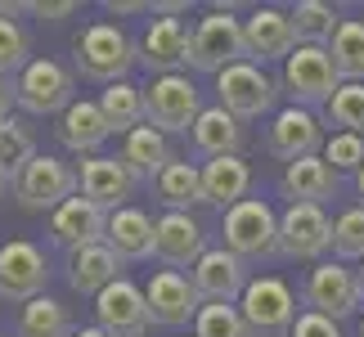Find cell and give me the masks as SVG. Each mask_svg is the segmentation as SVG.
<instances>
[{"mask_svg":"<svg viewBox=\"0 0 364 337\" xmlns=\"http://www.w3.org/2000/svg\"><path fill=\"white\" fill-rule=\"evenodd\" d=\"M234 63H252L243 18H234V9H207L189 32V68L220 77Z\"/></svg>","mask_w":364,"mask_h":337,"instance_id":"1","label":"cell"},{"mask_svg":"<svg viewBox=\"0 0 364 337\" xmlns=\"http://www.w3.org/2000/svg\"><path fill=\"white\" fill-rule=\"evenodd\" d=\"M73 59H77V73L90 77V81H104V86H117V81L131 77V68L139 63L135 54V41L113 23H90L86 32L77 36L73 46Z\"/></svg>","mask_w":364,"mask_h":337,"instance_id":"2","label":"cell"},{"mask_svg":"<svg viewBox=\"0 0 364 337\" xmlns=\"http://www.w3.org/2000/svg\"><path fill=\"white\" fill-rule=\"evenodd\" d=\"M279 86H284V95L297 108L315 112V108H328L333 95L342 90V73H338V63H333L328 46H297L284 63Z\"/></svg>","mask_w":364,"mask_h":337,"instance_id":"3","label":"cell"},{"mask_svg":"<svg viewBox=\"0 0 364 337\" xmlns=\"http://www.w3.org/2000/svg\"><path fill=\"white\" fill-rule=\"evenodd\" d=\"M9 193L27 207V212H50L54 216L68 198H77V193H81V171H73L63 158L36 153V158L14 176Z\"/></svg>","mask_w":364,"mask_h":337,"instance_id":"4","label":"cell"},{"mask_svg":"<svg viewBox=\"0 0 364 337\" xmlns=\"http://www.w3.org/2000/svg\"><path fill=\"white\" fill-rule=\"evenodd\" d=\"M144 112L149 126L162 135H189L203 117V95L193 86V77L171 73V77H153L144 86Z\"/></svg>","mask_w":364,"mask_h":337,"instance_id":"5","label":"cell"},{"mask_svg":"<svg viewBox=\"0 0 364 337\" xmlns=\"http://www.w3.org/2000/svg\"><path fill=\"white\" fill-rule=\"evenodd\" d=\"M301 301L311 306L315 315H328V319L355 315L360 306H364L360 270H351L346 261H319V265H311L306 288H301Z\"/></svg>","mask_w":364,"mask_h":337,"instance_id":"6","label":"cell"},{"mask_svg":"<svg viewBox=\"0 0 364 337\" xmlns=\"http://www.w3.org/2000/svg\"><path fill=\"white\" fill-rule=\"evenodd\" d=\"M14 90H18V108L32 112V117H54V112L63 117V112L77 104L73 100V90H77L73 73L54 59H32L14 77Z\"/></svg>","mask_w":364,"mask_h":337,"instance_id":"7","label":"cell"},{"mask_svg":"<svg viewBox=\"0 0 364 337\" xmlns=\"http://www.w3.org/2000/svg\"><path fill=\"white\" fill-rule=\"evenodd\" d=\"M225 247L239 261H265L279 252V216L270 212V203L243 198L239 207L225 212Z\"/></svg>","mask_w":364,"mask_h":337,"instance_id":"8","label":"cell"},{"mask_svg":"<svg viewBox=\"0 0 364 337\" xmlns=\"http://www.w3.org/2000/svg\"><path fill=\"white\" fill-rule=\"evenodd\" d=\"M216 95H220V108L225 112H234L239 122H252V117H265L274 108L279 81L261 63H234L216 77Z\"/></svg>","mask_w":364,"mask_h":337,"instance_id":"9","label":"cell"},{"mask_svg":"<svg viewBox=\"0 0 364 337\" xmlns=\"http://www.w3.org/2000/svg\"><path fill=\"white\" fill-rule=\"evenodd\" d=\"M46 284H50V265H46V252L27 238H9L0 247V297L5 301H36L46 297Z\"/></svg>","mask_w":364,"mask_h":337,"instance_id":"10","label":"cell"},{"mask_svg":"<svg viewBox=\"0 0 364 337\" xmlns=\"http://www.w3.org/2000/svg\"><path fill=\"white\" fill-rule=\"evenodd\" d=\"M189 284L203 306H239L247 292V261H239L230 247H207V257L189 270Z\"/></svg>","mask_w":364,"mask_h":337,"instance_id":"11","label":"cell"},{"mask_svg":"<svg viewBox=\"0 0 364 337\" xmlns=\"http://www.w3.org/2000/svg\"><path fill=\"white\" fill-rule=\"evenodd\" d=\"M239 311L247 319V328L265 333V337L292 333V324H297V297H292V288L284 284V279H270V274L252 279L243 301H239Z\"/></svg>","mask_w":364,"mask_h":337,"instance_id":"12","label":"cell"},{"mask_svg":"<svg viewBox=\"0 0 364 337\" xmlns=\"http://www.w3.org/2000/svg\"><path fill=\"white\" fill-rule=\"evenodd\" d=\"M279 252L288 261H315L324 252H333V220L324 216V207L297 203L279 216Z\"/></svg>","mask_w":364,"mask_h":337,"instance_id":"13","label":"cell"},{"mask_svg":"<svg viewBox=\"0 0 364 337\" xmlns=\"http://www.w3.org/2000/svg\"><path fill=\"white\" fill-rule=\"evenodd\" d=\"M95 315H100V328L113 333V337H144L153 328L149 297L131 284V279L108 284L100 297H95Z\"/></svg>","mask_w":364,"mask_h":337,"instance_id":"14","label":"cell"},{"mask_svg":"<svg viewBox=\"0 0 364 337\" xmlns=\"http://www.w3.org/2000/svg\"><path fill=\"white\" fill-rule=\"evenodd\" d=\"M265 144H270L274 158H284L292 166L301 158H315V149L328 144V139H324V126H319V117L311 108L288 104V108H279L270 117V139H265Z\"/></svg>","mask_w":364,"mask_h":337,"instance_id":"15","label":"cell"},{"mask_svg":"<svg viewBox=\"0 0 364 337\" xmlns=\"http://www.w3.org/2000/svg\"><path fill=\"white\" fill-rule=\"evenodd\" d=\"M243 32H247V54L252 63H270V59H284L297 50V27H292V14L288 9H274V5H257L243 18Z\"/></svg>","mask_w":364,"mask_h":337,"instance_id":"16","label":"cell"},{"mask_svg":"<svg viewBox=\"0 0 364 337\" xmlns=\"http://www.w3.org/2000/svg\"><path fill=\"white\" fill-rule=\"evenodd\" d=\"M144 297H149L153 324H162V328H185L189 319H198V311H203L198 292H193V284L180 270H158L149 279Z\"/></svg>","mask_w":364,"mask_h":337,"instance_id":"17","label":"cell"},{"mask_svg":"<svg viewBox=\"0 0 364 337\" xmlns=\"http://www.w3.org/2000/svg\"><path fill=\"white\" fill-rule=\"evenodd\" d=\"M50 234H54V243H63L68 252L95 247V243H104V234H108V212L77 193V198H68L59 212L50 216Z\"/></svg>","mask_w":364,"mask_h":337,"instance_id":"18","label":"cell"},{"mask_svg":"<svg viewBox=\"0 0 364 337\" xmlns=\"http://www.w3.org/2000/svg\"><path fill=\"white\" fill-rule=\"evenodd\" d=\"M139 63L158 77H171L189 63V32L180 18H153L139 41Z\"/></svg>","mask_w":364,"mask_h":337,"instance_id":"19","label":"cell"},{"mask_svg":"<svg viewBox=\"0 0 364 337\" xmlns=\"http://www.w3.org/2000/svg\"><path fill=\"white\" fill-rule=\"evenodd\" d=\"M131 189H135V176L122 166V158H86L81 162V198L104 207L108 216L126 207Z\"/></svg>","mask_w":364,"mask_h":337,"instance_id":"20","label":"cell"},{"mask_svg":"<svg viewBox=\"0 0 364 337\" xmlns=\"http://www.w3.org/2000/svg\"><path fill=\"white\" fill-rule=\"evenodd\" d=\"M158 257L171 265V270H193V265L207 257L203 225L189 212H166L158 220Z\"/></svg>","mask_w":364,"mask_h":337,"instance_id":"21","label":"cell"},{"mask_svg":"<svg viewBox=\"0 0 364 337\" xmlns=\"http://www.w3.org/2000/svg\"><path fill=\"white\" fill-rule=\"evenodd\" d=\"M104 243L117 252V261H149L158 252V225H153L139 207H122L108 216Z\"/></svg>","mask_w":364,"mask_h":337,"instance_id":"22","label":"cell"},{"mask_svg":"<svg viewBox=\"0 0 364 337\" xmlns=\"http://www.w3.org/2000/svg\"><path fill=\"white\" fill-rule=\"evenodd\" d=\"M279 189H284V198L288 207H297V203H311V207H324L333 193H338V171L319 158H301V162H292L284 180H279Z\"/></svg>","mask_w":364,"mask_h":337,"instance_id":"23","label":"cell"},{"mask_svg":"<svg viewBox=\"0 0 364 337\" xmlns=\"http://www.w3.org/2000/svg\"><path fill=\"white\" fill-rule=\"evenodd\" d=\"M108 135H113V126H108L104 108L90 104V100H77V104L59 117V139H63V149L86 153V158H100V149H104Z\"/></svg>","mask_w":364,"mask_h":337,"instance_id":"24","label":"cell"},{"mask_svg":"<svg viewBox=\"0 0 364 337\" xmlns=\"http://www.w3.org/2000/svg\"><path fill=\"white\" fill-rule=\"evenodd\" d=\"M171 162H176V153H171V144H166V135L153 131L149 122L122 139V166L135 180H149V185H153V180H158Z\"/></svg>","mask_w":364,"mask_h":337,"instance_id":"25","label":"cell"},{"mask_svg":"<svg viewBox=\"0 0 364 337\" xmlns=\"http://www.w3.org/2000/svg\"><path fill=\"white\" fill-rule=\"evenodd\" d=\"M122 261L108 243H95V247H81V252H68V284L73 292H86V297H100L108 284H117Z\"/></svg>","mask_w":364,"mask_h":337,"instance_id":"26","label":"cell"},{"mask_svg":"<svg viewBox=\"0 0 364 337\" xmlns=\"http://www.w3.org/2000/svg\"><path fill=\"white\" fill-rule=\"evenodd\" d=\"M189 139H193V149L203 153L207 162L212 158H239V149H243V126H239V117L234 112H225V108H203V117H198V126L189 131Z\"/></svg>","mask_w":364,"mask_h":337,"instance_id":"27","label":"cell"},{"mask_svg":"<svg viewBox=\"0 0 364 337\" xmlns=\"http://www.w3.org/2000/svg\"><path fill=\"white\" fill-rule=\"evenodd\" d=\"M153 193H158V203L166 212H189V207L207 203V189H203V166L193 162H171L166 171L153 180Z\"/></svg>","mask_w":364,"mask_h":337,"instance_id":"28","label":"cell"},{"mask_svg":"<svg viewBox=\"0 0 364 337\" xmlns=\"http://www.w3.org/2000/svg\"><path fill=\"white\" fill-rule=\"evenodd\" d=\"M247 185H252V166L243 158H212V162H203L207 203H220L230 212V207H239L247 198Z\"/></svg>","mask_w":364,"mask_h":337,"instance_id":"29","label":"cell"},{"mask_svg":"<svg viewBox=\"0 0 364 337\" xmlns=\"http://www.w3.org/2000/svg\"><path fill=\"white\" fill-rule=\"evenodd\" d=\"M100 108H104L108 126H113V135H122V139L149 122V112H144V86H131V81L108 86V90L100 95Z\"/></svg>","mask_w":364,"mask_h":337,"instance_id":"30","label":"cell"},{"mask_svg":"<svg viewBox=\"0 0 364 337\" xmlns=\"http://www.w3.org/2000/svg\"><path fill=\"white\" fill-rule=\"evenodd\" d=\"M288 14H292V27H297V46H333V36L342 27V14L324 0H301Z\"/></svg>","mask_w":364,"mask_h":337,"instance_id":"31","label":"cell"},{"mask_svg":"<svg viewBox=\"0 0 364 337\" xmlns=\"http://www.w3.org/2000/svg\"><path fill=\"white\" fill-rule=\"evenodd\" d=\"M18 337H73V319L54 297H36L18 311Z\"/></svg>","mask_w":364,"mask_h":337,"instance_id":"32","label":"cell"},{"mask_svg":"<svg viewBox=\"0 0 364 337\" xmlns=\"http://www.w3.org/2000/svg\"><path fill=\"white\" fill-rule=\"evenodd\" d=\"M328 54H333V63H338L342 81H360L364 86V18H342Z\"/></svg>","mask_w":364,"mask_h":337,"instance_id":"33","label":"cell"},{"mask_svg":"<svg viewBox=\"0 0 364 337\" xmlns=\"http://www.w3.org/2000/svg\"><path fill=\"white\" fill-rule=\"evenodd\" d=\"M32 158H36L32 126H23L18 117H0V171L9 176V185H14V176H18Z\"/></svg>","mask_w":364,"mask_h":337,"instance_id":"34","label":"cell"},{"mask_svg":"<svg viewBox=\"0 0 364 337\" xmlns=\"http://www.w3.org/2000/svg\"><path fill=\"white\" fill-rule=\"evenodd\" d=\"M193 337H257L239 306H203L193 319Z\"/></svg>","mask_w":364,"mask_h":337,"instance_id":"35","label":"cell"},{"mask_svg":"<svg viewBox=\"0 0 364 337\" xmlns=\"http://www.w3.org/2000/svg\"><path fill=\"white\" fill-rule=\"evenodd\" d=\"M333 261H364V207L333 220Z\"/></svg>","mask_w":364,"mask_h":337,"instance_id":"36","label":"cell"},{"mask_svg":"<svg viewBox=\"0 0 364 337\" xmlns=\"http://www.w3.org/2000/svg\"><path fill=\"white\" fill-rule=\"evenodd\" d=\"M32 63V36L18 27V18H0V73L18 77Z\"/></svg>","mask_w":364,"mask_h":337,"instance_id":"37","label":"cell"},{"mask_svg":"<svg viewBox=\"0 0 364 337\" xmlns=\"http://www.w3.org/2000/svg\"><path fill=\"white\" fill-rule=\"evenodd\" d=\"M328 122L338 126V131L364 135V86L360 81H342V90L333 95V104H328Z\"/></svg>","mask_w":364,"mask_h":337,"instance_id":"38","label":"cell"},{"mask_svg":"<svg viewBox=\"0 0 364 337\" xmlns=\"http://www.w3.org/2000/svg\"><path fill=\"white\" fill-rule=\"evenodd\" d=\"M324 162L333 171H355L364 166V135H351V131H333L328 144H324Z\"/></svg>","mask_w":364,"mask_h":337,"instance_id":"39","label":"cell"},{"mask_svg":"<svg viewBox=\"0 0 364 337\" xmlns=\"http://www.w3.org/2000/svg\"><path fill=\"white\" fill-rule=\"evenodd\" d=\"M288 337H342L338 328V319H328V315H315V311H301L297 315V324H292Z\"/></svg>","mask_w":364,"mask_h":337,"instance_id":"40","label":"cell"},{"mask_svg":"<svg viewBox=\"0 0 364 337\" xmlns=\"http://www.w3.org/2000/svg\"><path fill=\"white\" fill-rule=\"evenodd\" d=\"M27 14H36V18H68V14H77V0H59V5H46V0H32V5H23Z\"/></svg>","mask_w":364,"mask_h":337,"instance_id":"41","label":"cell"},{"mask_svg":"<svg viewBox=\"0 0 364 337\" xmlns=\"http://www.w3.org/2000/svg\"><path fill=\"white\" fill-rule=\"evenodd\" d=\"M18 104V90H14V81L0 73V117H9V108Z\"/></svg>","mask_w":364,"mask_h":337,"instance_id":"42","label":"cell"},{"mask_svg":"<svg viewBox=\"0 0 364 337\" xmlns=\"http://www.w3.org/2000/svg\"><path fill=\"white\" fill-rule=\"evenodd\" d=\"M108 14H153V5H144V0H113V5H108Z\"/></svg>","mask_w":364,"mask_h":337,"instance_id":"43","label":"cell"},{"mask_svg":"<svg viewBox=\"0 0 364 337\" xmlns=\"http://www.w3.org/2000/svg\"><path fill=\"white\" fill-rule=\"evenodd\" d=\"M73 337H113V333H104V328H100V324H95V328H77V333H73Z\"/></svg>","mask_w":364,"mask_h":337,"instance_id":"44","label":"cell"},{"mask_svg":"<svg viewBox=\"0 0 364 337\" xmlns=\"http://www.w3.org/2000/svg\"><path fill=\"white\" fill-rule=\"evenodd\" d=\"M355 193H360V207H364V166H360V176H355Z\"/></svg>","mask_w":364,"mask_h":337,"instance_id":"45","label":"cell"},{"mask_svg":"<svg viewBox=\"0 0 364 337\" xmlns=\"http://www.w3.org/2000/svg\"><path fill=\"white\" fill-rule=\"evenodd\" d=\"M5 193H9V176L0 171V203H5Z\"/></svg>","mask_w":364,"mask_h":337,"instance_id":"46","label":"cell"},{"mask_svg":"<svg viewBox=\"0 0 364 337\" xmlns=\"http://www.w3.org/2000/svg\"><path fill=\"white\" fill-rule=\"evenodd\" d=\"M360 284H364V261H360Z\"/></svg>","mask_w":364,"mask_h":337,"instance_id":"47","label":"cell"},{"mask_svg":"<svg viewBox=\"0 0 364 337\" xmlns=\"http://www.w3.org/2000/svg\"><path fill=\"white\" fill-rule=\"evenodd\" d=\"M360 337H364V319H360Z\"/></svg>","mask_w":364,"mask_h":337,"instance_id":"48","label":"cell"}]
</instances>
